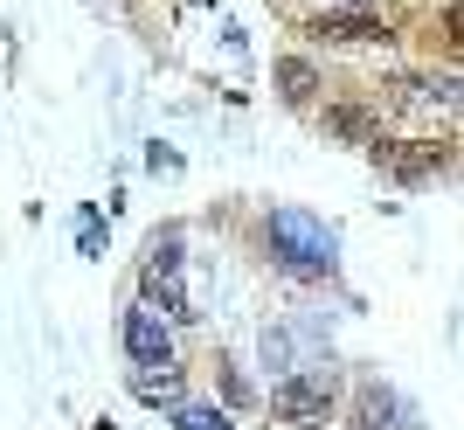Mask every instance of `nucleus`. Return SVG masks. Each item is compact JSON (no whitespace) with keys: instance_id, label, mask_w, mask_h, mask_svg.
<instances>
[{"instance_id":"f257e3e1","label":"nucleus","mask_w":464,"mask_h":430,"mask_svg":"<svg viewBox=\"0 0 464 430\" xmlns=\"http://www.w3.org/2000/svg\"><path fill=\"white\" fill-rule=\"evenodd\" d=\"M264 236H271V250L285 257L291 271H305V278H326L333 264H340V236H333L312 209H271Z\"/></svg>"},{"instance_id":"f03ea898","label":"nucleus","mask_w":464,"mask_h":430,"mask_svg":"<svg viewBox=\"0 0 464 430\" xmlns=\"http://www.w3.org/2000/svg\"><path fill=\"white\" fill-rule=\"evenodd\" d=\"M333 396H340V375H333L326 361H312V368L285 375V382L271 389V410L285 416V424H326Z\"/></svg>"},{"instance_id":"7ed1b4c3","label":"nucleus","mask_w":464,"mask_h":430,"mask_svg":"<svg viewBox=\"0 0 464 430\" xmlns=\"http://www.w3.org/2000/svg\"><path fill=\"white\" fill-rule=\"evenodd\" d=\"M146 298H160V313H174V319H194L188 292H180V230H160L146 243Z\"/></svg>"},{"instance_id":"20e7f679","label":"nucleus","mask_w":464,"mask_h":430,"mask_svg":"<svg viewBox=\"0 0 464 430\" xmlns=\"http://www.w3.org/2000/svg\"><path fill=\"white\" fill-rule=\"evenodd\" d=\"M118 333H125V354H132L139 368H160V361L174 354V333H167V319H160L153 306H132Z\"/></svg>"},{"instance_id":"39448f33","label":"nucleus","mask_w":464,"mask_h":430,"mask_svg":"<svg viewBox=\"0 0 464 430\" xmlns=\"http://www.w3.org/2000/svg\"><path fill=\"white\" fill-rule=\"evenodd\" d=\"M353 430H423V424H416V410L395 389H368L361 410H353Z\"/></svg>"},{"instance_id":"423d86ee","label":"nucleus","mask_w":464,"mask_h":430,"mask_svg":"<svg viewBox=\"0 0 464 430\" xmlns=\"http://www.w3.org/2000/svg\"><path fill=\"white\" fill-rule=\"evenodd\" d=\"M319 35L326 42H388V21H374V15H326Z\"/></svg>"},{"instance_id":"0eeeda50","label":"nucleus","mask_w":464,"mask_h":430,"mask_svg":"<svg viewBox=\"0 0 464 430\" xmlns=\"http://www.w3.org/2000/svg\"><path fill=\"white\" fill-rule=\"evenodd\" d=\"M132 396H139V403H167V410H174V403H180V375L167 368V361H160V375H153V368H139Z\"/></svg>"},{"instance_id":"6e6552de","label":"nucleus","mask_w":464,"mask_h":430,"mask_svg":"<svg viewBox=\"0 0 464 430\" xmlns=\"http://www.w3.org/2000/svg\"><path fill=\"white\" fill-rule=\"evenodd\" d=\"M174 430H236L229 424V416H222V410H208V403H174Z\"/></svg>"},{"instance_id":"1a4fd4ad","label":"nucleus","mask_w":464,"mask_h":430,"mask_svg":"<svg viewBox=\"0 0 464 430\" xmlns=\"http://www.w3.org/2000/svg\"><path fill=\"white\" fill-rule=\"evenodd\" d=\"M277 83H285V98H312V70H305V63H285Z\"/></svg>"},{"instance_id":"9d476101","label":"nucleus","mask_w":464,"mask_h":430,"mask_svg":"<svg viewBox=\"0 0 464 430\" xmlns=\"http://www.w3.org/2000/svg\"><path fill=\"white\" fill-rule=\"evenodd\" d=\"M77 243H83V257H97V250H104V236H97V215H83V230H77Z\"/></svg>"},{"instance_id":"9b49d317","label":"nucleus","mask_w":464,"mask_h":430,"mask_svg":"<svg viewBox=\"0 0 464 430\" xmlns=\"http://www.w3.org/2000/svg\"><path fill=\"white\" fill-rule=\"evenodd\" d=\"M146 167H153V174H174V167H180V153H167V146H153V153H146Z\"/></svg>"}]
</instances>
